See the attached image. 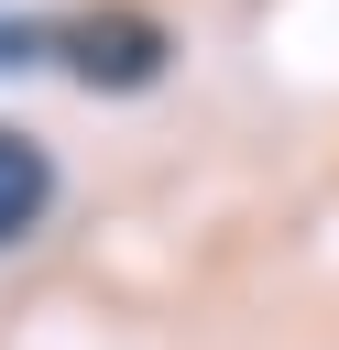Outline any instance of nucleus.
I'll return each instance as SVG.
<instances>
[{"label": "nucleus", "instance_id": "2", "mask_svg": "<svg viewBox=\"0 0 339 350\" xmlns=\"http://www.w3.org/2000/svg\"><path fill=\"white\" fill-rule=\"evenodd\" d=\"M44 208H55V153H44L33 131H11V120H0V252H11V241H33V230H44Z\"/></svg>", "mask_w": 339, "mask_h": 350}, {"label": "nucleus", "instance_id": "1", "mask_svg": "<svg viewBox=\"0 0 339 350\" xmlns=\"http://www.w3.org/2000/svg\"><path fill=\"white\" fill-rule=\"evenodd\" d=\"M55 66H66L77 88H109V98H120V88H153V77L175 66V33H164L153 11H120V0H109V11H66V22H55Z\"/></svg>", "mask_w": 339, "mask_h": 350}]
</instances>
